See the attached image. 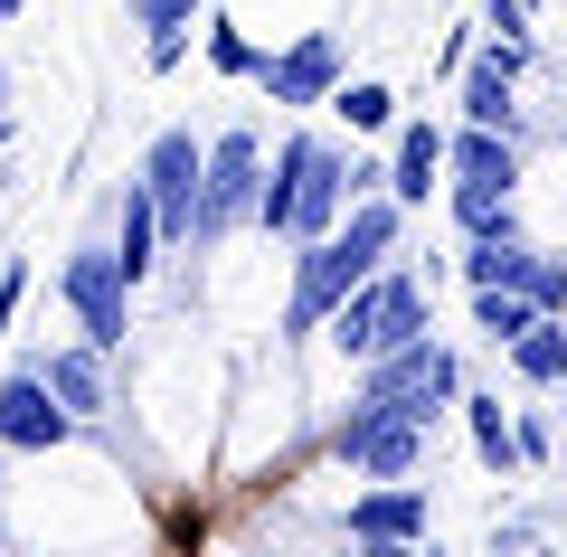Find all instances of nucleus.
<instances>
[{"label":"nucleus","instance_id":"f257e3e1","mask_svg":"<svg viewBox=\"0 0 567 557\" xmlns=\"http://www.w3.org/2000/svg\"><path fill=\"white\" fill-rule=\"evenodd\" d=\"M265 133L256 123H218L208 133V179H199V237H189V256H218L237 227H256V189H265Z\"/></svg>","mask_w":567,"mask_h":557},{"label":"nucleus","instance_id":"f03ea898","mask_svg":"<svg viewBox=\"0 0 567 557\" xmlns=\"http://www.w3.org/2000/svg\"><path fill=\"white\" fill-rule=\"evenodd\" d=\"M58 302L76 312V340H95V350H133V265H123V246L104 237H85L76 256L58 265Z\"/></svg>","mask_w":567,"mask_h":557},{"label":"nucleus","instance_id":"7ed1b4c3","mask_svg":"<svg viewBox=\"0 0 567 557\" xmlns=\"http://www.w3.org/2000/svg\"><path fill=\"white\" fill-rule=\"evenodd\" d=\"M275 171L293 179V246H303V237H331V227L350 218V152H341L331 133L293 123V133L275 142Z\"/></svg>","mask_w":567,"mask_h":557},{"label":"nucleus","instance_id":"20e7f679","mask_svg":"<svg viewBox=\"0 0 567 557\" xmlns=\"http://www.w3.org/2000/svg\"><path fill=\"white\" fill-rule=\"evenodd\" d=\"M284 265H293V293H284L275 340H322V321L350 302V283H369V275H379V265H360V256H350V237H303Z\"/></svg>","mask_w":567,"mask_h":557},{"label":"nucleus","instance_id":"39448f33","mask_svg":"<svg viewBox=\"0 0 567 557\" xmlns=\"http://www.w3.org/2000/svg\"><path fill=\"white\" fill-rule=\"evenodd\" d=\"M76 435H85L76 406H66L58 388H48V369L20 350L0 369V444H10V454H58V444H76Z\"/></svg>","mask_w":567,"mask_h":557},{"label":"nucleus","instance_id":"423d86ee","mask_svg":"<svg viewBox=\"0 0 567 557\" xmlns=\"http://www.w3.org/2000/svg\"><path fill=\"white\" fill-rule=\"evenodd\" d=\"M133 171L152 179V199H162L171 246L189 256V237H199V179H208V142L189 133V123H162V133L142 142V161H133Z\"/></svg>","mask_w":567,"mask_h":557},{"label":"nucleus","instance_id":"0eeeda50","mask_svg":"<svg viewBox=\"0 0 567 557\" xmlns=\"http://www.w3.org/2000/svg\"><path fill=\"white\" fill-rule=\"evenodd\" d=\"M265 104H284V114H312V104H331L350 85V48H341V29H303L293 48H275L265 58Z\"/></svg>","mask_w":567,"mask_h":557},{"label":"nucleus","instance_id":"6e6552de","mask_svg":"<svg viewBox=\"0 0 567 557\" xmlns=\"http://www.w3.org/2000/svg\"><path fill=\"white\" fill-rule=\"evenodd\" d=\"M341 529L360 538V548H379V557H388V548H416V538L435 529V501H425L416 482H369V492L341 510Z\"/></svg>","mask_w":567,"mask_h":557},{"label":"nucleus","instance_id":"1a4fd4ad","mask_svg":"<svg viewBox=\"0 0 567 557\" xmlns=\"http://www.w3.org/2000/svg\"><path fill=\"white\" fill-rule=\"evenodd\" d=\"M48 369V388H58L66 406H76V425L95 435V425H114V350H95V340H66V350H29Z\"/></svg>","mask_w":567,"mask_h":557},{"label":"nucleus","instance_id":"9d476101","mask_svg":"<svg viewBox=\"0 0 567 557\" xmlns=\"http://www.w3.org/2000/svg\"><path fill=\"white\" fill-rule=\"evenodd\" d=\"M435 179H454V123H398V152H388V189H398L406 208L435 199Z\"/></svg>","mask_w":567,"mask_h":557},{"label":"nucleus","instance_id":"9b49d317","mask_svg":"<svg viewBox=\"0 0 567 557\" xmlns=\"http://www.w3.org/2000/svg\"><path fill=\"white\" fill-rule=\"evenodd\" d=\"M464 435H473V463H483V473H529V454H520V416H511L502 398H492V388H464Z\"/></svg>","mask_w":567,"mask_h":557},{"label":"nucleus","instance_id":"f8f14e48","mask_svg":"<svg viewBox=\"0 0 567 557\" xmlns=\"http://www.w3.org/2000/svg\"><path fill=\"white\" fill-rule=\"evenodd\" d=\"M520 133L502 123H454V179H492V189H520Z\"/></svg>","mask_w":567,"mask_h":557},{"label":"nucleus","instance_id":"ddd939ff","mask_svg":"<svg viewBox=\"0 0 567 557\" xmlns=\"http://www.w3.org/2000/svg\"><path fill=\"white\" fill-rule=\"evenodd\" d=\"M425 435H435L425 416H398V425H379V435L360 444V463H350V473H360V482H416V473H425Z\"/></svg>","mask_w":567,"mask_h":557},{"label":"nucleus","instance_id":"4468645a","mask_svg":"<svg viewBox=\"0 0 567 557\" xmlns=\"http://www.w3.org/2000/svg\"><path fill=\"white\" fill-rule=\"evenodd\" d=\"M445 208H454V227H464V237H520V189H492V179H454Z\"/></svg>","mask_w":567,"mask_h":557},{"label":"nucleus","instance_id":"2eb2a0df","mask_svg":"<svg viewBox=\"0 0 567 557\" xmlns=\"http://www.w3.org/2000/svg\"><path fill=\"white\" fill-rule=\"evenodd\" d=\"M511 369H520L529 388H558L567 379V312H539L520 340H511Z\"/></svg>","mask_w":567,"mask_h":557},{"label":"nucleus","instance_id":"dca6fc26","mask_svg":"<svg viewBox=\"0 0 567 557\" xmlns=\"http://www.w3.org/2000/svg\"><path fill=\"white\" fill-rule=\"evenodd\" d=\"M529 321H539V302H529L520 283H473V331H483L492 350H511Z\"/></svg>","mask_w":567,"mask_h":557},{"label":"nucleus","instance_id":"f3484780","mask_svg":"<svg viewBox=\"0 0 567 557\" xmlns=\"http://www.w3.org/2000/svg\"><path fill=\"white\" fill-rule=\"evenodd\" d=\"M331 114H341L350 133H388V123H398V85H379V76H350L341 95H331Z\"/></svg>","mask_w":567,"mask_h":557},{"label":"nucleus","instance_id":"a211bd4d","mask_svg":"<svg viewBox=\"0 0 567 557\" xmlns=\"http://www.w3.org/2000/svg\"><path fill=\"white\" fill-rule=\"evenodd\" d=\"M265 58H275V48H256V39H246L237 20H208V66H218V76L256 85V76H265Z\"/></svg>","mask_w":567,"mask_h":557},{"label":"nucleus","instance_id":"6ab92c4d","mask_svg":"<svg viewBox=\"0 0 567 557\" xmlns=\"http://www.w3.org/2000/svg\"><path fill=\"white\" fill-rule=\"evenodd\" d=\"M529 302H539V312H567V256L558 246H539V256H529V283H520Z\"/></svg>","mask_w":567,"mask_h":557},{"label":"nucleus","instance_id":"aec40b11","mask_svg":"<svg viewBox=\"0 0 567 557\" xmlns=\"http://www.w3.org/2000/svg\"><path fill=\"white\" fill-rule=\"evenodd\" d=\"M520 454H529V473L558 463V416H548V406H520Z\"/></svg>","mask_w":567,"mask_h":557},{"label":"nucleus","instance_id":"412c9836","mask_svg":"<svg viewBox=\"0 0 567 557\" xmlns=\"http://www.w3.org/2000/svg\"><path fill=\"white\" fill-rule=\"evenodd\" d=\"M123 10H133V29H199L208 0H123Z\"/></svg>","mask_w":567,"mask_h":557},{"label":"nucleus","instance_id":"4be33fe9","mask_svg":"<svg viewBox=\"0 0 567 557\" xmlns=\"http://www.w3.org/2000/svg\"><path fill=\"white\" fill-rule=\"evenodd\" d=\"M473 58H483V20H454V29H445V48H435V76H464Z\"/></svg>","mask_w":567,"mask_h":557},{"label":"nucleus","instance_id":"5701e85b","mask_svg":"<svg viewBox=\"0 0 567 557\" xmlns=\"http://www.w3.org/2000/svg\"><path fill=\"white\" fill-rule=\"evenodd\" d=\"M142 66H152V76H181L189 66V29H152V39H142Z\"/></svg>","mask_w":567,"mask_h":557},{"label":"nucleus","instance_id":"b1692460","mask_svg":"<svg viewBox=\"0 0 567 557\" xmlns=\"http://www.w3.org/2000/svg\"><path fill=\"white\" fill-rule=\"evenodd\" d=\"M529 20H539L529 0H483V29H492V39H529Z\"/></svg>","mask_w":567,"mask_h":557},{"label":"nucleus","instance_id":"393cba45","mask_svg":"<svg viewBox=\"0 0 567 557\" xmlns=\"http://www.w3.org/2000/svg\"><path fill=\"white\" fill-rule=\"evenodd\" d=\"M20 302H29V256H10L0 265V340H10V321H20Z\"/></svg>","mask_w":567,"mask_h":557},{"label":"nucleus","instance_id":"a878e982","mask_svg":"<svg viewBox=\"0 0 567 557\" xmlns=\"http://www.w3.org/2000/svg\"><path fill=\"white\" fill-rule=\"evenodd\" d=\"M369 189H388V161H369V152H350V199H369Z\"/></svg>","mask_w":567,"mask_h":557},{"label":"nucleus","instance_id":"bb28decb","mask_svg":"<svg viewBox=\"0 0 567 557\" xmlns=\"http://www.w3.org/2000/svg\"><path fill=\"white\" fill-rule=\"evenodd\" d=\"M10 199H20V171H10V161H0V208H10Z\"/></svg>","mask_w":567,"mask_h":557},{"label":"nucleus","instance_id":"cd10ccee","mask_svg":"<svg viewBox=\"0 0 567 557\" xmlns=\"http://www.w3.org/2000/svg\"><path fill=\"white\" fill-rule=\"evenodd\" d=\"M0 463H10V444H0ZM0 492H10V482H0ZM0 548H10V510H0Z\"/></svg>","mask_w":567,"mask_h":557},{"label":"nucleus","instance_id":"c85d7f7f","mask_svg":"<svg viewBox=\"0 0 567 557\" xmlns=\"http://www.w3.org/2000/svg\"><path fill=\"white\" fill-rule=\"evenodd\" d=\"M10 142H20V114H0V152H10Z\"/></svg>","mask_w":567,"mask_h":557},{"label":"nucleus","instance_id":"c756f323","mask_svg":"<svg viewBox=\"0 0 567 557\" xmlns=\"http://www.w3.org/2000/svg\"><path fill=\"white\" fill-rule=\"evenodd\" d=\"M20 10H29V0H0V20H20Z\"/></svg>","mask_w":567,"mask_h":557},{"label":"nucleus","instance_id":"7c9ffc66","mask_svg":"<svg viewBox=\"0 0 567 557\" xmlns=\"http://www.w3.org/2000/svg\"><path fill=\"white\" fill-rule=\"evenodd\" d=\"M0 114H10V66H0Z\"/></svg>","mask_w":567,"mask_h":557},{"label":"nucleus","instance_id":"2f4dec72","mask_svg":"<svg viewBox=\"0 0 567 557\" xmlns=\"http://www.w3.org/2000/svg\"><path fill=\"white\" fill-rule=\"evenodd\" d=\"M558 416H567V379H558Z\"/></svg>","mask_w":567,"mask_h":557},{"label":"nucleus","instance_id":"473e14b6","mask_svg":"<svg viewBox=\"0 0 567 557\" xmlns=\"http://www.w3.org/2000/svg\"><path fill=\"white\" fill-rule=\"evenodd\" d=\"M529 10H548V0H529Z\"/></svg>","mask_w":567,"mask_h":557}]
</instances>
